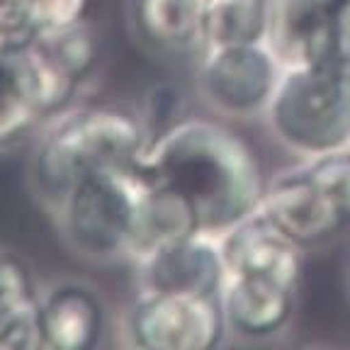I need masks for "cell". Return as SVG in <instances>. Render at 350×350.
Returning <instances> with one entry per match:
<instances>
[{"label":"cell","instance_id":"cell-21","mask_svg":"<svg viewBox=\"0 0 350 350\" xmlns=\"http://www.w3.org/2000/svg\"><path fill=\"white\" fill-rule=\"evenodd\" d=\"M93 0H32V17L37 32H56L88 22Z\"/></svg>","mask_w":350,"mask_h":350},{"label":"cell","instance_id":"cell-3","mask_svg":"<svg viewBox=\"0 0 350 350\" xmlns=\"http://www.w3.org/2000/svg\"><path fill=\"white\" fill-rule=\"evenodd\" d=\"M144 185L134 170H100L68 187L54 214L66 246L95 262L131 258Z\"/></svg>","mask_w":350,"mask_h":350},{"label":"cell","instance_id":"cell-6","mask_svg":"<svg viewBox=\"0 0 350 350\" xmlns=\"http://www.w3.org/2000/svg\"><path fill=\"white\" fill-rule=\"evenodd\" d=\"M282 66L265 42L234 44L200 54L197 90L212 112L251 120L268 112Z\"/></svg>","mask_w":350,"mask_h":350},{"label":"cell","instance_id":"cell-1","mask_svg":"<svg viewBox=\"0 0 350 350\" xmlns=\"http://www.w3.org/2000/svg\"><path fill=\"white\" fill-rule=\"evenodd\" d=\"M131 170L142 183L168 187L185 200L200 231L214 236L251 217L265 190L248 142L207 117H183L148 137Z\"/></svg>","mask_w":350,"mask_h":350},{"label":"cell","instance_id":"cell-17","mask_svg":"<svg viewBox=\"0 0 350 350\" xmlns=\"http://www.w3.org/2000/svg\"><path fill=\"white\" fill-rule=\"evenodd\" d=\"M301 168L350 226V146L312 156Z\"/></svg>","mask_w":350,"mask_h":350},{"label":"cell","instance_id":"cell-9","mask_svg":"<svg viewBox=\"0 0 350 350\" xmlns=\"http://www.w3.org/2000/svg\"><path fill=\"white\" fill-rule=\"evenodd\" d=\"M37 321L44 350H95L107 336V306L81 280H59L39 290Z\"/></svg>","mask_w":350,"mask_h":350},{"label":"cell","instance_id":"cell-16","mask_svg":"<svg viewBox=\"0 0 350 350\" xmlns=\"http://www.w3.org/2000/svg\"><path fill=\"white\" fill-rule=\"evenodd\" d=\"M34 46L81 85H85L98 71L100 39L90 22H81V25L56 29V32L37 34Z\"/></svg>","mask_w":350,"mask_h":350},{"label":"cell","instance_id":"cell-4","mask_svg":"<svg viewBox=\"0 0 350 350\" xmlns=\"http://www.w3.org/2000/svg\"><path fill=\"white\" fill-rule=\"evenodd\" d=\"M265 117L275 139L304 159L350 146V78L331 61L282 68Z\"/></svg>","mask_w":350,"mask_h":350},{"label":"cell","instance_id":"cell-13","mask_svg":"<svg viewBox=\"0 0 350 350\" xmlns=\"http://www.w3.org/2000/svg\"><path fill=\"white\" fill-rule=\"evenodd\" d=\"M131 22L139 39L156 51L202 49V0H131Z\"/></svg>","mask_w":350,"mask_h":350},{"label":"cell","instance_id":"cell-11","mask_svg":"<svg viewBox=\"0 0 350 350\" xmlns=\"http://www.w3.org/2000/svg\"><path fill=\"white\" fill-rule=\"evenodd\" d=\"M226 273L268 278L287 287H299L304 273V248L280 234L270 221L253 212L219 236Z\"/></svg>","mask_w":350,"mask_h":350},{"label":"cell","instance_id":"cell-22","mask_svg":"<svg viewBox=\"0 0 350 350\" xmlns=\"http://www.w3.org/2000/svg\"><path fill=\"white\" fill-rule=\"evenodd\" d=\"M331 5L336 8V10H340V8H345V5H350V0H328Z\"/></svg>","mask_w":350,"mask_h":350},{"label":"cell","instance_id":"cell-8","mask_svg":"<svg viewBox=\"0 0 350 350\" xmlns=\"http://www.w3.org/2000/svg\"><path fill=\"white\" fill-rule=\"evenodd\" d=\"M256 212L304 251L323 246L348 229L338 209L314 185L304 168L280 173L265 183Z\"/></svg>","mask_w":350,"mask_h":350},{"label":"cell","instance_id":"cell-18","mask_svg":"<svg viewBox=\"0 0 350 350\" xmlns=\"http://www.w3.org/2000/svg\"><path fill=\"white\" fill-rule=\"evenodd\" d=\"M39 287L32 273L15 253L0 251V326L37 304Z\"/></svg>","mask_w":350,"mask_h":350},{"label":"cell","instance_id":"cell-14","mask_svg":"<svg viewBox=\"0 0 350 350\" xmlns=\"http://www.w3.org/2000/svg\"><path fill=\"white\" fill-rule=\"evenodd\" d=\"M42 126L44 117L34 100L27 49L0 46V153L29 142Z\"/></svg>","mask_w":350,"mask_h":350},{"label":"cell","instance_id":"cell-7","mask_svg":"<svg viewBox=\"0 0 350 350\" xmlns=\"http://www.w3.org/2000/svg\"><path fill=\"white\" fill-rule=\"evenodd\" d=\"M139 292L221 297L229 273L219 236L195 231L153 248L134 260Z\"/></svg>","mask_w":350,"mask_h":350},{"label":"cell","instance_id":"cell-15","mask_svg":"<svg viewBox=\"0 0 350 350\" xmlns=\"http://www.w3.org/2000/svg\"><path fill=\"white\" fill-rule=\"evenodd\" d=\"M268 0H202V51L265 39Z\"/></svg>","mask_w":350,"mask_h":350},{"label":"cell","instance_id":"cell-12","mask_svg":"<svg viewBox=\"0 0 350 350\" xmlns=\"http://www.w3.org/2000/svg\"><path fill=\"white\" fill-rule=\"evenodd\" d=\"M295 287L268 278L231 275L221 290L229 336L241 340H270L284 334L295 319Z\"/></svg>","mask_w":350,"mask_h":350},{"label":"cell","instance_id":"cell-19","mask_svg":"<svg viewBox=\"0 0 350 350\" xmlns=\"http://www.w3.org/2000/svg\"><path fill=\"white\" fill-rule=\"evenodd\" d=\"M139 112H142V120L148 129V137H153V134L168 129L175 122H180L183 117H187L185 95L178 85H168V83L153 85L144 98V107Z\"/></svg>","mask_w":350,"mask_h":350},{"label":"cell","instance_id":"cell-20","mask_svg":"<svg viewBox=\"0 0 350 350\" xmlns=\"http://www.w3.org/2000/svg\"><path fill=\"white\" fill-rule=\"evenodd\" d=\"M32 0H0V46L27 49L37 37Z\"/></svg>","mask_w":350,"mask_h":350},{"label":"cell","instance_id":"cell-5","mask_svg":"<svg viewBox=\"0 0 350 350\" xmlns=\"http://www.w3.org/2000/svg\"><path fill=\"white\" fill-rule=\"evenodd\" d=\"M122 328L142 350H212L229 336L221 297L178 292H139Z\"/></svg>","mask_w":350,"mask_h":350},{"label":"cell","instance_id":"cell-10","mask_svg":"<svg viewBox=\"0 0 350 350\" xmlns=\"http://www.w3.org/2000/svg\"><path fill=\"white\" fill-rule=\"evenodd\" d=\"M334 39L336 8L328 0H268L262 42L282 68L328 64Z\"/></svg>","mask_w":350,"mask_h":350},{"label":"cell","instance_id":"cell-2","mask_svg":"<svg viewBox=\"0 0 350 350\" xmlns=\"http://www.w3.org/2000/svg\"><path fill=\"white\" fill-rule=\"evenodd\" d=\"M148 142L137 107L83 103L64 109L39 129L29 163L32 187L54 212L73 183L100 170H129Z\"/></svg>","mask_w":350,"mask_h":350}]
</instances>
